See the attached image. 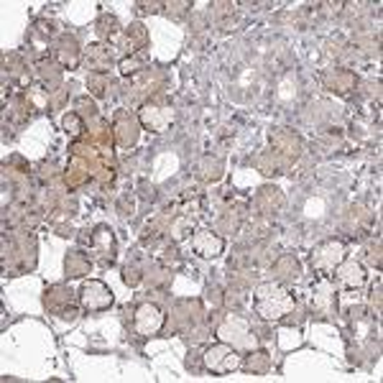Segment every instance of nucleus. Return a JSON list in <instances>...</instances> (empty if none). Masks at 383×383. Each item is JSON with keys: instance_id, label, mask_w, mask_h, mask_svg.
Returning <instances> with one entry per match:
<instances>
[{"instance_id": "f3484780", "label": "nucleus", "mask_w": 383, "mask_h": 383, "mask_svg": "<svg viewBox=\"0 0 383 383\" xmlns=\"http://www.w3.org/2000/svg\"><path fill=\"white\" fill-rule=\"evenodd\" d=\"M64 128H67V133L72 135H79L84 131L82 121H79V113H70L67 118H64Z\"/></svg>"}, {"instance_id": "a211bd4d", "label": "nucleus", "mask_w": 383, "mask_h": 383, "mask_svg": "<svg viewBox=\"0 0 383 383\" xmlns=\"http://www.w3.org/2000/svg\"><path fill=\"white\" fill-rule=\"evenodd\" d=\"M115 31H118V21H115L113 16H102V21H100V33H102V36H113Z\"/></svg>"}, {"instance_id": "f03ea898", "label": "nucleus", "mask_w": 383, "mask_h": 383, "mask_svg": "<svg viewBox=\"0 0 383 383\" xmlns=\"http://www.w3.org/2000/svg\"><path fill=\"white\" fill-rule=\"evenodd\" d=\"M243 365L240 360V353L233 348V345L228 343H217L212 345V348H207L204 350V368L212 370V373H220V376H225V373H233V370H238Z\"/></svg>"}, {"instance_id": "7ed1b4c3", "label": "nucleus", "mask_w": 383, "mask_h": 383, "mask_svg": "<svg viewBox=\"0 0 383 383\" xmlns=\"http://www.w3.org/2000/svg\"><path fill=\"white\" fill-rule=\"evenodd\" d=\"M79 301H82V306L89 309V312H105V309L113 306V292H110V287L105 281L92 279L79 292Z\"/></svg>"}, {"instance_id": "0eeeda50", "label": "nucleus", "mask_w": 383, "mask_h": 383, "mask_svg": "<svg viewBox=\"0 0 383 383\" xmlns=\"http://www.w3.org/2000/svg\"><path fill=\"white\" fill-rule=\"evenodd\" d=\"M192 248L202 258H215V255L223 253L225 240L220 235H215V233H210V230H197L194 238H192Z\"/></svg>"}, {"instance_id": "f8f14e48", "label": "nucleus", "mask_w": 383, "mask_h": 383, "mask_svg": "<svg viewBox=\"0 0 383 383\" xmlns=\"http://www.w3.org/2000/svg\"><path fill=\"white\" fill-rule=\"evenodd\" d=\"M115 128H118V138H121L123 146H131V143H135V138H138V126H135V121L131 118V115H128V113L118 115V123H115Z\"/></svg>"}, {"instance_id": "dca6fc26", "label": "nucleus", "mask_w": 383, "mask_h": 383, "mask_svg": "<svg viewBox=\"0 0 383 383\" xmlns=\"http://www.w3.org/2000/svg\"><path fill=\"white\" fill-rule=\"evenodd\" d=\"M245 370H250V373H266L268 365H271V357H268V353H253V355L245 360Z\"/></svg>"}, {"instance_id": "39448f33", "label": "nucleus", "mask_w": 383, "mask_h": 383, "mask_svg": "<svg viewBox=\"0 0 383 383\" xmlns=\"http://www.w3.org/2000/svg\"><path fill=\"white\" fill-rule=\"evenodd\" d=\"M133 325L138 335L151 338V335H156L164 327V314H161V309L156 304H140L133 314Z\"/></svg>"}, {"instance_id": "ddd939ff", "label": "nucleus", "mask_w": 383, "mask_h": 383, "mask_svg": "<svg viewBox=\"0 0 383 383\" xmlns=\"http://www.w3.org/2000/svg\"><path fill=\"white\" fill-rule=\"evenodd\" d=\"M89 271V258L84 253H70L67 255V276L77 279V276H84Z\"/></svg>"}, {"instance_id": "423d86ee", "label": "nucleus", "mask_w": 383, "mask_h": 383, "mask_svg": "<svg viewBox=\"0 0 383 383\" xmlns=\"http://www.w3.org/2000/svg\"><path fill=\"white\" fill-rule=\"evenodd\" d=\"M44 306L49 312L62 314V317H74V296H72V289L67 287H51L44 296Z\"/></svg>"}, {"instance_id": "9b49d317", "label": "nucleus", "mask_w": 383, "mask_h": 383, "mask_svg": "<svg viewBox=\"0 0 383 383\" xmlns=\"http://www.w3.org/2000/svg\"><path fill=\"white\" fill-rule=\"evenodd\" d=\"M140 121H143L146 128H151V131H164V128L172 123V110L151 108V105H148V108L140 113Z\"/></svg>"}, {"instance_id": "2eb2a0df", "label": "nucleus", "mask_w": 383, "mask_h": 383, "mask_svg": "<svg viewBox=\"0 0 383 383\" xmlns=\"http://www.w3.org/2000/svg\"><path fill=\"white\" fill-rule=\"evenodd\" d=\"M89 59H92V62H89V67H92V70H97V72L108 70V67H110V51L105 49V46H92V49H89Z\"/></svg>"}, {"instance_id": "20e7f679", "label": "nucleus", "mask_w": 383, "mask_h": 383, "mask_svg": "<svg viewBox=\"0 0 383 383\" xmlns=\"http://www.w3.org/2000/svg\"><path fill=\"white\" fill-rule=\"evenodd\" d=\"M345 261V245L340 240H327L322 243L312 253V263L322 276H330L340 263Z\"/></svg>"}, {"instance_id": "1a4fd4ad", "label": "nucleus", "mask_w": 383, "mask_h": 383, "mask_svg": "<svg viewBox=\"0 0 383 383\" xmlns=\"http://www.w3.org/2000/svg\"><path fill=\"white\" fill-rule=\"evenodd\" d=\"M89 243H92V248H95L102 258H110V261L115 258V238L108 225H97L92 238H89Z\"/></svg>"}, {"instance_id": "9d476101", "label": "nucleus", "mask_w": 383, "mask_h": 383, "mask_svg": "<svg viewBox=\"0 0 383 383\" xmlns=\"http://www.w3.org/2000/svg\"><path fill=\"white\" fill-rule=\"evenodd\" d=\"M235 335V343H248V345H255V340H248L245 335H250V327H248V322L245 319H240V317H228L225 319V325L220 327V338L223 340H228V338H233Z\"/></svg>"}, {"instance_id": "6e6552de", "label": "nucleus", "mask_w": 383, "mask_h": 383, "mask_svg": "<svg viewBox=\"0 0 383 383\" xmlns=\"http://www.w3.org/2000/svg\"><path fill=\"white\" fill-rule=\"evenodd\" d=\"M335 279H338L345 289H360L365 284V279H368V274H365V268L360 266V263L343 261L335 268Z\"/></svg>"}, {"instance_id": "4468645a", "label": "nucleus", "mask_w": 383, "mask_h": 383, "mask_svg": "<svg viewBox=\"0 0 383 383\" xmlns=\"http://www.w3.org/2000/svg\"><path fill=\"white\" fill-rule=\"evenodd\" d=\"M57 57L62 59L64 64H74L77 57H79V49H77V41L70 36H62L57 44Z\"/></svg>"}, {"instance_id": "f257e3e1", "label": "nucleus", "mask_w": 383, "mask_h": 383, "mask_svg": "<svg viewBox=\"0 0 383 383\" xmlns=\"http://www.w3.org/2000/svg\"><path fill=\"white\" fill-rule=\"evenodd\" d=\"M255 312L263 319H281L294 309V296L287 289L276 287V284H263L255 289Z\"/></svg>"}]
</instances>
